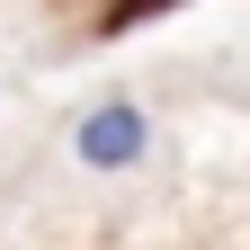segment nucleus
<instances>
[{"instance_id":"1","label":"nucleus","mask_w":250,"mask_h":250,"mask_svg":"<svg viewBox=\"0 0 250 250\" xmlns=\"http://www.w3.org/2000/svg\"><path fill=\"white\" fill-rule=\"evenodd\" d=\"M72 161L81 170H134V161H152V107L143 99H89L72 116Z\"/></svg>"},{"instance_id":"2","label":"nucleus","mask_w":250,"mask_h":250,"mask_svg":"<svg viewBox=\"0 0 250 250\" xmlns=\"http://www.w3.org/2000/svg\"><path fill=\"white\" fill-rule=\"evenodd\" d=\"M161 9H179V0H99V36H125V27H143Z\"/></svg>"}]
</instances>
